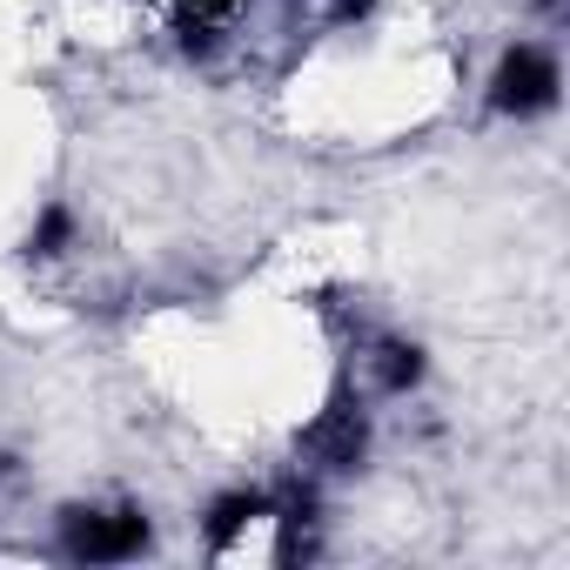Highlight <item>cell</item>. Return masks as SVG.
<instances>
[{
  "instance_id": "6da1fadb",
  "label": "cell",
  "mask_w": 570,
  "mask_h": 570,
  "mask_svg": "<svg viewBox=\"0 0 570 570\" xmlns=\"http://www.w3.org/2000/svg\"><path fill=\"white\" fill-rule=\"evenodd\" d=\"M61 543L81 563H121V557H141L148 517H135V510H68Z\"/></svg>"
},
{
  "instance_id": "7a4b0ae2",
  "label": "cell",
  "mask_w": 570,
  "mask_h": 570,
  "mask_svg": "<svg viewBox=\"0 0 570 570\" xmlns=\"http://www.w3.org/2000/svg\"><path fill=\"white\" fill-rule=\"evenodd\" d=\"M490 101L503 115H543L557 101V61L543 48H510L503 68H497V81H490Z\"/></svg>"
},
{
  "instance_id": "3957f363",
  "label": "cell",
  "mask_w": 570,
  "mask_h": 570,
  "mask_svg": "<svg viewBox=\"0 0 570 570\" xmlns=\"http://www.w3.org/2000/svg\"><path fill=\"white\" fill-rule=\"evenodd\" d=\"M309 450H316L330 470H350V463L363 456V416H356L350 403H336V410L309 430Z\"/></svg>"
},
{
  "instance_id": "277c9868",
  "label": "cell",
  "mask_w": 570,
  "mask_h": 570,
  "mask_svg": "<svg viewBox=\"0 0 570 570\" xmlns=\"http://www.w3.org/2000/svg\"><path fill=\"white\" fill-rule=\"evenodd\" d=\"M248 523H268V503H262L255 490H235V497H222V503L208 510V537H215V543H228V537L248 530Z\"/></svg>"
},
{
  "instance_id": "5b68a950",
  "label": "cell",
  "mask_w": 570,
  "mask_h": 570,
  "mask_svg": "<svg viewBox=\"0 0 570 570\" xmlns=\"http://www.w3.org/2000/svg\"><path fill=\"white\" fill-rule=\"evenodd\" d=\"M370 370H376V383H383V390L396 396V390H410V383L423 376V356H416L410 343H383V350L370 356Z\"/></svg>"
},
{
  "instance_id": "8992f818",
  "label": "cell",
  "mask_w": 570,
  "mask_h": 570,
  "mask_svg": "<svg viewBox=\"0 0 570 570\" xmlns=\"http://www.w3.org/2000/svg\"><path fill=\"white\" fill-rule=\"evenodd\" d=\"M68 235H75L68 208H48V215H41V228H35V255H61V248H68Z\"/></svg>"
},
{
  "instance_id": "52a82bcc",
  "label": "cell",
  "mask_w": 570,
  "mask_h": 570,
  "mask_svg": "<svg viewBox=\"0 0 570 570\" xmlns=\"http://www.w3.org/2000/svg\"><path fill=\"white\" fill-rule=\"evenodd\" d=\"M195 8H228V0H195Z\"/></svg>"
}]
</instances>
